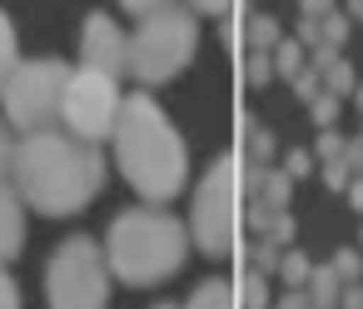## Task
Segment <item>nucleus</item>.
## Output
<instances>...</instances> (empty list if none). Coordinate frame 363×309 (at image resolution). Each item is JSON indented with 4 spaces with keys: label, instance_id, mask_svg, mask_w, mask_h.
<instances>
[{
    "label": "nucleus",
    "instance_id": "nucleus-23",
    "mask_svg": "<svg viewBox=\"0 0 363 309\" xmlns=\"http://www.w3.org/2000/svg\"><path fill=\"white\" fill-rule=\"evenodd\" d=\"M16 125L6 120V115H0V180H11V170H16Z\"/></svg>",
    "mask_w": 363,
    "mask_h": 309
},
{
    "label": "nucleus",
    "instance_id": "nucleus-27",
    "mask_svg": "<svg viewBox=\"0 0 363 309\" xmlns=\"http://www.w3.org/2000/svg\"><path fill=\"white\" fill-rule=\"evenodd\" d=\"M323 185H328V190H338V195H343V190H348V185H353V165H348V160H343V155H338V160H323Z\"/></svg>",
    "mask_w": 363,
    "mask_h": 309
},
{
    "label": "nucleus",
    "instance_id": "nucleus-5",
    "mask_svg": "<svg viewBox=\"0 0 363 309\" xmlns=\"http://www.w3.org/2000/svg\"><path fill=\"white\" fill-rule=\"evenodd\" d=\"M199 50V16L164 6L155 16H145L130 36V75L140 85H164L174 75H184V65Z\"/></svg>",
    "mask_w": 363,
    "mask_h": 309
},
{
    "label": "nucleus",
    "instance_id": "nucleus-3",
    "mask_svg": "<svg viewBox=\"0 0 363 309\" xmlns=\"http://www.w3.org/2000/svg\"><path fill=\"white\" fill-rule=\"evenodd\" d=\"M189 239V224H179L164 210H125L105 234V259L125 284H160L184 264Z\"/></svg>",
    "mask_w": 363,
    "mask_h": 309
},
{
    "label": "nucleus",
    "instance_id": "nucleus-24",
    "mask_svg": "<svg viewBox=\"0 0 363 309\" xmlns=\"http://www.w3.org/2000/svg\"><path fill=\"white\" fill-rule=\"evenodd\" d=\"M294 95H298V100H303V105H313V100H318V95H323V75H318V70H313V65H303V70H298V75H294Z\"/></svg>",
    "mask_w": 363,
    "mask_h": 309
},
{
    "label": "nucleus",
    "instance_id": "nucleus-25",
    "mask_svg": "<svg viewBox=\"0 0 363 309\" xmlns=\"http://www.w3.org/2000/svg\"><path fill=\"white\" fill-rule=\"evenodd\" d=\"M323 90H333V95H343V100H348V95L358 90V85H353V65H348V60H338V65L323 75Z\"/></svg>",
    "mask_w": 363,
    "mask_h": 309
},
{
    "label": "nucleus",
    "instance_id": "nucleus-36",
    "mask_svg": "<svg viewBox=\"0 0 363 309\" xmlns=\"http://www.w3.org/2000/svg\"><path fill=\"white\" fill-rule=\"evenodd\" d=\"M294 36H298L303 45H318V40H323V26H318L313 16H298V31H294Z\"/></svg>",
    "mask_w": 363,
    "mask_h": 309
},
{
    "label": "nucleus",
    "instance_id": "nucleus-35",
    "mask_svg": "<svg viewBox=\"0 0 363 309\" xmlns=\"http://www.w3.org/2000/svg\"><path fill=\"white\" fill-rule=\"evenodd\" d=\"M189 11H194V16H219V21H224V16L234 11V0H189Z\"/></svg>",
    "mask_w": 363,
    "mask_h": 309
},
{
    "label": "nucleus",
    "instance_id": "nucleus-28",
    "mask_svg": "<svg viewBox=\"0 0 363 309\" xmlns=\"http://www.w3.org/2000/svg\"><path fill=\"white\" fill-rule=\"evenodd\" d=\"M348 21H353L348 11H328V16L318 21V26H323V40H328V45H343V40H348Z\"/></svg>",
    "mask_w": 363,
    "mask_h": 309
},
{
    "label": "nucleus",
    "instance_id": "nucleus-34",
    "mask_svg": "<svg viewBox=\"0 0 363 309\" xmlns=\"http://www.w3.org/2000/svg\"><path fill=\"white\" fill-rule=\"evenodd\" d=\"M164 6H174V0H120V11H130V16H155V11H164Z\"/></svg>",
    "mask_w": 363,
    "mask_h": 309
},
{
    "label": "nucleus",
    "instance_id": "nucleus-26",
    "mask_svg": "<svg viewBox=\"0 0 363 309\" xmlns=\"http://www.w3.org/2000/svg\"><path fill=\"white\" fill-rule=\"evenodd\" d=\"M338 105H343V95H333V90H323V95H318V100L308 105V110H313V125H318V130H328V125L338 120Z\"/></svg>",
    "mask_w": 363,
    "mask_h": 309
},
{
    "label": "nucleus",
    "instance_id": "nucleus-21",
    "mask_svg": "<svg viewBox=\"0 0 363 309\" xmlns=\"http://www.w3.org/2000/svg\"><path fill=\"white\" fill-rule=\"evenodd\" d=\"M289 195H294V175H289V170H269V175H264V200H269L274 210H289Z\"/></svg>",
    "mask_w": 363,
    "mask_h": 309
},
{
    "label": "nucleus",
    "instance_id": "nucleus-43",
    "mask_svg": "<svg viewBox=\"0 0 363 309\" xmlns=\"http://www.w3.org/2000/svg\"><path fill=\"white\" fill-rule=\"evenodd\" d=\"M353 100H358V110H363V85H358V90H353Z\"/></svg>",
    "mask_w": 363,
    "mask_h": 309
},
{
    "label": "nucleus",
    "instance_id": "nucleus-15",
    "mask_svg": "<svg viewBox=\"0 0 363 309\" xmlns=\"http://www.w3.org/2000/svg\"><path fill=\"white\" fill-rule=\"evenodd\" d=\"M303 65H308V45H303L298 36H289V40H279V45H274V70H279L284 80H294Z\"/></svg>",
    "mask_w": 363,
    "mask_h": 309
},
{
    "label": "nucleus",
    "instance_id": "nucleus-4",
    "mask_svg": "<svg viewBox=\"0 0 363 309\" xmlns=\"http://www.w3.org/2000/svg\"><path fill=\"white\" fill-rule=\"evenodd\" d=\"M189 234L209 259L234 254V244L244 234V155H219L209 165V175L194 190Z\"/></svg>",
    "mask_w": 363,
    "mask_h": 309
},
{
    "label": "nucleus",
    "instance_id": "nucleus-22",
    "mask_svg": "<svg viewBox=\"0 0 363 309\" xmlns=\"http://www.w3.org/2000/svg\"><path fill=\"white\" fill-rule=\"evenodd\" d=\"M333 269H338V279L343 284H353V279H363V254L353 249V244H343V249H333V259H328Z\"/></svg>",
    "mask_w": 363,
    "mask_h": 309
},
{
    "label": "nucleus",
    "instance_id": "nucleus-18",
    "mask_svg": "<svg viewBox=\"0 0 363 309\" xmlns=\"http://www.w3.org/2000/svg\"><path fill=\"white\" fill-rule=\"evenodd\" d=\"M274 75H279V70H274V50H244V80H249L254 90H264Z\"/></svg>",
    "mask_w": 363,
    "mask_h": 309
},
{
    "label": "nucleus",
    "instance_id": "nucleus-9",
    "mask_svg": "<svg viewBox=\"0 0 363 309\" xmlns=\"http://www.w3.org/2000/svg\"><path fill=\"white\" fill-rule=\"evenodd\" d=\"M80 65L125 75V70H130V36H125L110 16H90L85 31H80Z\"/></svg>",
    "mask_w": 363,
    "mask_h": 309
},
{
    "label": "nucleus",
    "instance_id": "nucleus-2",
    "mask_svg": "<svg viewBox=\"0 0 363 309\" xmlns=\"http://www.w3.org/2000/svg\"><path fill=\"white\" fill-rule=\"evenodd\" d=\"M115 160H120L125 180L150 205H169L184 190V180H189V150H184L179 130L169 125V115L145 90L125 95V105H120V120H115Z\"/></svg>",
    "mask_w": 363,
    "mask_h": 309
},
{
    "label": "nucleus",
    "instance_id": "nucleus-42",
    "mask_svg": "<svg viewBox=\"0 0 363 309\" xmlns=\"http://www.w3.org/2000/svg\"><path fill=\"white\" fill-rule=\"evenodd\" d=\"M343 6H348V16H353V21H363V0H343Z\"/></svg>",
    "mask_w": 363,
    "mask_h": 309
},
{
    "label": "nucleus",
    "instance_id": "nucleus-45",
    "mask_svg": "<svg viewBox=\"0 0 363 309\" xmlns=\"http://www.w3.org/2000/svg\"><path fill=\"white\" fill-rule=\"evenodd\" d=\"M358 249H363V229H358Z\"/></svg>",
    "mask_w": 363,
    "mask_h": 309
},
{
    "label": "nucleus",
    "instance_id": "nucleus-40",
    "mask_svg": "<svg viewBox=\"0 0 363 309\" xmlns=\"http://www.w3.org/2000/svg\"><path fill=\"white\" fill-rule=\"evenodd\" d=\"M298 11H303V16H313V21H323V16L333 11V0H298Z\"/></svg>",
    "mask_w": 363,
    "mask_h": 309
},
{
    "label": "nucleus",
    "instance_id": "nucleus-6",
    "mask_svg": "<svg viewBox=\"0 0 363 309\" xmlns=\"http://www.w3.org/2000/svg\"><path fill=\"white\" fill-rule=\"evenodd\" d=\"M110 259L95 239L75 234L50 254L45 269V299L50 309H105L110 304Z\"/></svg>",
    "mask_w": 363,
    "mask_h": 309
},
{
    "label": "nucleus",
    "instance_id": "nucleus-44",
    "mask_svg": "<svg viewBox=\"0 0 363 309\" xmlns=\"http://www.w3.org/2000/svg\"><path fill=\"white\" fill-rule=\"evenodd\" d=\"M155 309H184V304H155Z\"/></svg>",
    "mask_w": 363,
    "mask_h": 309
},
{
    "label": "nucleus",
    "instance_id": "nucleus-12",
    "mask_svg": "<svg viewBox=\"0 0 363 309\" xmlns=\"http://www.w3.org/2000/svg\"><path fill=\"white\" fill-rule=\"evenodd\" d=\"M184 309H244V299H239V289H234L229 279H204V284L189 294Z\"/></svg>",
    "mask_w": 363,
    "mask_h": 309
},
{
    "label": "nucleus",
    "instance_id": "nucleus-39",
    "mask_svg": "<svg viewBox=\"0 0 363 309\" xmlns=\"http://www.w3.org/2000/svg\"><path fill=\"white\" fill-rule=\"evenodd\" d=\"M274 309H313V299H308V289H289Z\"/></svg>",
    "mask_w": 363,
    "mask_h": 309
},
{
    "label": "nucleus",
    "instance_id": "nucleus-16",
    "mask_svg": "<svg viewBox=\"0 0 363 309\" xmlns=\"http://www.w3.org/2000/svg\"><path fill=\"white\" fill-rule=\"evenodd\" d=\"M279 264H284V244L269 239V234H259V239L249 244V269H259V274H279Z\"/></svg>",
    "mask_w": 363,
    "mask_h": 309
},
{
    "label": "nucleus",
    "instance_id": "nucleus-10",
    "mask_svg": "<svg viewBox=\"0 0 363 309\" xmlns=\"http://www.w3.org/2000/svg\"><path fill=\"white\" fill-rule=\"evenodd\" d=\"M26 195L16 190V180H0V264H11L26 244Z\"/></svg>",
    "mask_w": 363,
    "mask_h": 309
},
{
    "label": "nucleus",
    "instance_id": "nucleus-31",
    "mask_svg": "<svg viewBox=\"0 0 363 309\" xmlns=\"http://www.w3.org/2000/svg\"><path fill=\"white\" fill-rule=\"evenodd\" d=\"M284 170H289L294 180L313 175V150H289V155H284Z\"/></svg>",
    "mask_w": 363,
    "mask_h": 309
},
{
    "label": "nucleus",
    "instance_id": "nucleus-13",
    "mask_svg": "<svg viewBox=\"0 0 363 309\" xmlns=\"http://www.w3.org/2000/svg\"><path fill=\"white\" fill-rule=\"evenodd\" d=\"M279 40H284V31L269 11H244V45L249 50H274Z\"/></svg>",
    "mask_w": 363,
    "mask_h": 309
},
{
    "label": "nucleus",
    "instance_id": "nucleus-29",
    "mask_svg": "<svg viewBox=\"0 0 363 309\" xmlns=\"http://www.w3.org/2000/svg\"><path fill=\"white\" fill-rule=\"evenodd\" d=\"M308 65H313L318 75H328V70L338 65V45H328V40H318V45H308Z\"/></svg>",
    "mask_w": 363,
    "mask_h": 309
},
{
    "label": "nucleus",
    "instance_id": "nucleus-38",
    "mask_svg": "<svg viewBox=\"0 0 363 309\" xmlns=\"http://www.w3.org/2000/svg\"><path fill=\"white\" fill-rule=\"evenodd\" d=\"M338 309H363V284L353 279V284H343V294H338Z\"/></svg>",
    "mask_w": 363,
    "mask_h": 309
},
{
    "label": "nucleus",
    "instance_id": "nucleus-19",
    "mask_svg": "<svg viewBox=\"0 0 363 309\" xmlns=\"http://www.w3.org/2000/svg\"><path fill=\"white\" fill-rule=\"evenodd\" d=\"M308 274H313V259H308V254H298V249H284L279 279H284L289 289H303V284H308Z\"/></svg>",
    "mask_w": 363,
    "mask_h": 309
},
{
    "label": "nucleus",
    "instance_id": "nucleus-41",
    "mask_svg": "<svg viewBox=\"0 0 363 309\" xmlns=\"http://www.w3.org/2000/svg\"><path fill=\"white\" fill-rule=\"evenodd\" d=\"M343 195H348V205H353V210H363V175H353V185H348Z\"/></svg>",
    "mask_w": 363,
    "mask_h": 309
},
{
    "label": "nucleus",
    "instance_id": "nucleus-17",
    "mask_svg": "<svg viewBox=\"0 0 363 309\" xmlns=\"http://www.w3.org/2000/svg\"><path fill=\"white\" fill-rule=\"evenodd\" d=\"M21 65V45H16V26H11V16L0 11V85L11 80V70Z\"/></svg>",
    "mask_w": 363,
    "mask_h": 309
},
{
    "label": "nucleus",
    "instance_id": "nucleus-1",
    "mask_svg": "<svg viewBox=\"0 0 363 309\" xmlns=\"http://www.w3.org/2000/svg\"><path fill=\"white\" fill-rule=\"evenodd\" d=\"M11 180H16V190L26 195L30 210L60 219V215L85 210L100 195L105 155H100V145L75 140L70 130H35V135H21Z\"/></svg>",
    "mask_w": 363,
    "mask_h": 309
},
{
    "label": "nucleus",
    "instance_id": "nucleus-32",
    "mask_svg": "<svg viewBox=\"0 0 363 309\" xmlns=\"http://www.w3.org/2000/svg\"><path fill=\"white\" fill-rule=\"evenodd\" d=\"M294 229H298V224H294V215H289V210H279V215H274V224H269V239H279V244L289 249V244H294Z\"/></svg>",
    "mask_w": 363,
    "mask_h": 309
},
{
    "label": "nucleus",
    "instance_id": "nucleus-11",
    "mask_svg": "<svg viewBox=\"0 0 363 309\" xmlns=\"http://www.w3.org/2000/svg\"><path fill=\"white\" fill-rule=\"evenodd\" d=\"M239 140H244V160H254V165H269L274 160V130L259 120V115H239Z\"/></svg>",
    "mask_w": 363,
    "mask_h": 309
},
{
    "label": "nucleus",
    "instance_id": "nucleus-14",
    "mask_svg": "<svg viewBox=\"0 0 363 309\" xmlns=\"http://www.w3.org/2000/svg\"><path fill=\"white\" fill-rule=\"evenodd\" d=\"M308 299H313V309H338V294H343V279H338V269L333 264H313V274H308Z\"/></svg>",
    "mask_w": 363,
    "mask_h": 309
},
{
    "label": "nucleus",
    "instance_id": "nucleus-30",
    "mask_svg": "<svg viewBox=\"0 0 363 309\" xmlns=\"http://www.w3.org/2000/svg\"><path fill=\"white\" fill-rule=\"evenodd\" d=\"M343 145H348V140L328 125V130H318V145H313V150H318V160H338V155H343Z\"/></svg>",
    "mask_w": 363,
    "mask_h": 309
},
{
    "label": "nucleus",
    "instance_id": "nucleus-33",
    "mask_svg": "<svg viewBox=\"0 0 363 309\" xmlns=\"http://www.w3.org/2000/svg\"><path fill=\"white\" fill-rule=\"evenodd\" d=\"M0 309H21V289H16V279H11L6 264H0Z\"/></svg>",
    "mask_w": 363,
    "mask_h": 309
},
{
    "label": "nucleus",
    "instance_id": "nucleus-37",
    "mask_svg": "<svg viewBox=\"0 0 363 309\" xmlns=\"http://www.w3.org/2000/svg\"><path fill=\"white\" fill-rule=\"evenodd\" d=\"M343 160L353 165V175H363V135H353V140L343 145Z\"/></svg>",
    "mask_w": 363,
    "mask_h": 309
},
{
    "label": "nucleus",
    "instance_id": "nucleus-20",
    "mask_svg": "<svg viewBox=\"0 0 363 309\" xmlns=\"http://www.w3.org/2000/svg\"><path fill=\"white\" fill-rule=\"evenodd\" d=\"M239 299H244V309H269V274H259V269H244Z\"/></svg>",
    "mask_w": 363,
    "mask_h": 309
},
{
    "label": "nucleus",
    "instance_id": "nucleus-8",
    "mask_svg": "<svg viewBox=\"0 0 363 309\" xmlns=\"http://www.w3.org/2000/svg\"><path fill=\"white\" fill-rule=\"evenodd\" d=\"M120 105H125L120 75H110V70H95V65H80V70H70L65 105H60V125H65L75 140H90V145H100V140H115Z\"/></svg>",
    "mask_w": 363,
    "mask_h": 309
},
{
    "label": "nucleus",
    "instance_id": "nucleus-7",
    "mask_svg": "<svg viewBox=\"0 0 363 309\" xmlns=\"http://www.w3.org/2000/svg\"><path fill=\"white\" fill-rule=\"evenodd\" d=\"M65 85H70V65L65 60H21L11 70V80L0 85V105H6V120L26 135L50 130L60 120L65 105Z\"/></svg>",
    "mask_w": 363,
    "mask_h": 309
}]
</instances>
